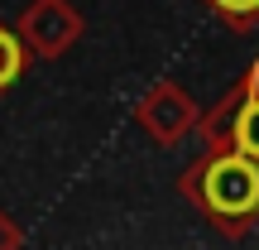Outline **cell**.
Instances as JSON below:
<instances>
[{
	"label": "cell",
	"mask_w": 259,
	"mask_h": 250,
	"mask_svg": "<svg viewBox=\"0 0 259 250\" xmlns=\"http://www.w3.org/2000/svg\"><path fill=\"white\" fill-rule=\"evenodd\" d=\"M206 202L216 207V212H250V207L259 202V168L250 164V159L231 154V159H216L211 173H206Z\"/></svg>",
	"instance_id": "obj_1"
},
{
	"label": "cell",
	"mask_w": 259,
	"mask_h": 250,
	"mask_svg": "<svg viewBox=\"0 0 259 250\" xmlns=\"http://www.w3.org/2000/svg\"><path fill=\"white\" fill-rule=\"evenodd\" d=\"M235 145H240L245 154L259 159V101H250L240 111V121H235Z\"/></svg>",
	"instance_id": "obj_2"
},
{
	"label": "cell",
	"mask_w": 259,
	"mask_h": 250,
	"mask_svg": "<svg viewBox=\"0 0 259 250\" xmlns=\"http://www.w3.org/2000/svg\"><path fill=\"white\" fill-rule=\"evenodd\" d=\"M15 73H19V44L10 34H0V87H5Z\"/></svg>",
	"instance_id": "obj_3"
},
{
	"label": "cell",
	"mask_w": 259,
	"mask_h": 250,
	"mask_svg": "<svg viewBox=\"0 0 259 250\" xmlns=\"http://www.w3.org/2000/svg\"><path fill=\"white\" fill-rule=\"evenodd\" d=\"M216 5H226L231 15H250V10H259V0H216Z\"/></svg>",
	"instance_id": "obj_4"
}]
</instances>
